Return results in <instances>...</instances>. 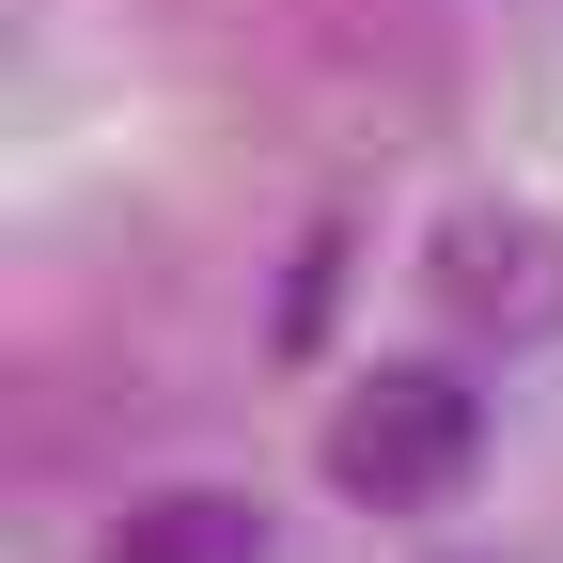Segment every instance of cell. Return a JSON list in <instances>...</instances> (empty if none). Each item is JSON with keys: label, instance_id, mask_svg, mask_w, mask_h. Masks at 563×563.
<instances>
[{"label": "cell", "instance_id": "obj_1", "mask_svg": "<svg viewBox=\"0 0 563 563\" xmlns=\"http://www.w3.org/2000/svg\"><path fill=\"white\" fill-rule=\"evenodd\" d=\"M470 470H485V391L454 361H376L329 407V485L361 517H439Z\"/></svg>", "mask_w": 563, "mask_h": 563}, {"label": "cell", "instance_id": "obj_2", "mask_svg": "<svg viewBox=\"0 0 563 563\" xmlns=\"http://www.w3.org/2000/svg\"><path fill=\"white\" fill-rule=\"evenodd\" d=\"M422 298L470 344H548L563 329V220H532V203H454L422 235Z\"/></svg>", "mask_w": 563, "mask_h": 563}, {"label": "cell", "instance_id": "obj_3", "mask_svg": "<svg viewBox=\"0 0 563 563\" xmlns=\"http://www.w3.org/2000/svg\"><path fill=\"white\" fill-rule=\"evenodd\" d=\"M110 563H266V517L235 485H157V501L110 517Z\"/></svg>", "mask_w": 563, "mask_h": 563}, {"label": "cell", "instance_id": "obj_4", "mask_svg": "<svg viewBox=\"0 0 563 563\" xmlns=\"http://www.w3.org/2000/svg\"><path fill=\"white\" fill-rule=\"evenodd\" d=\"M329 266H344V235H313L298 282H282V313H266V329H282V361H298V344H329Z\"/></svg>", "mask_w": 563, "mask_h": 563}, {"label": "cell", "instance_id": "obj_5", "mask_svg": "<svg viewBox=\"0 0 563 563\" xmlns=\"http://www.w3.org/2000/svg\"><path fill=\"white\" fill-rule=\"evenodd\" d=\"M439 563H485V548H439Z\"/></svg>", "mask_w": 563, "mask_h": 563}]
</instances>
